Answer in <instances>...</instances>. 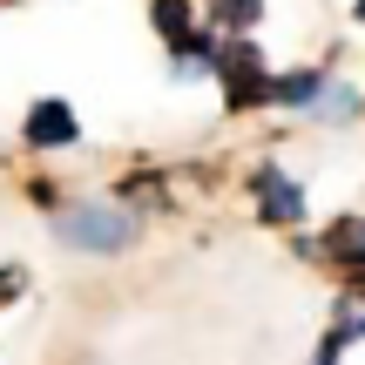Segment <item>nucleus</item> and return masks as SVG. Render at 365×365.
I'll return each instance as SVG.
<instances>
[{"label": "nucleus", "mask_w": 365, "mask_h": 365, "mask_svg": "<svg viewBox=\"0 0 365 365\" xmlns=\"http://www.w3.org/2000/svg\"><path fill=\"white\" fill-rule=\"evenodd\" d=\"M54 230H61V244H75V250H129L135 244V217L122 203H68L61 210V223H54Z\"/></svg>", "instance_id": "f257e3e1"}, {"label": "nucleus", "mask_w": 365, "mask_h": 365, "mask_svg": "<svg viewBox=\"0 0 365 365\" xmlns=\"http://www.w3.org/2000/svg\"><path fill=\"white\" fill-rule=\"evenodd\" d=\"M217 75H223V88H230V108H257V102L277 95V81L264 75V54L250 48V41H230V48L217 54Z\"/></svg>", "instance_id": "f03ea898"}, {"label": "nucleus", "mask_w": 365, "mask_h": 365, "mask_svg": "<svg viewBox=\"0 0 365 365\" xmlns=\"http://www.w3.org/2000/svg\"><path fill=\"white\" fill-rule=\"evenodd\" d=\"M250 182H257V203H264V217H271V223H304V190H298L291 176L257 170Z\"/></svg>", "instance_id": "7ed1b4c3"}, {"label": "nucleus", "mask_w": 365, "mask_h": 365, "mask_svg": "<svg viewBox=\"0 0 365 365\" xmlns=\"http://www.w3.org/2000/svg\"><path fill=\"white\" fill-rule=\"evenodd\" d=\"M27 143H34V149L75 143V108H68V102H41L34 115H27Z\"/></svg>", "instance_id": "20e7f679"}, {"label": "nucleus", "mask_w": 365, "mask_h": 365, "mask_svg": "<svg viewBox=\"0 0 365 365\" xmlns=\"http://www.w3.org/2000/svg\"><path fill=\"white\" fill-rule=\"evenodd\" d=\"M325 250H331L339 264H352L359 284H365V223H359V217H339V230L325 237Z\"/></svg>", "instance_id": "39448f33"}, {"label": "nucleus", "mask_w": 365, "mask_h": 365, "mask_svg": "<svg viewBox=\"0 0 365 365\" xmlns=\"http://www.w3.org/2000/svg\"><path fill=\"white\" fill-rule=\"evenodd\" d=\"M352 108H359V95L325 81V88H318V102H312V115H318V122H352Z\"/></svg>", "instance_id": "423d86ee"}, {"label": "nucleus", "mask_w": 365, "mask_h": 365, "mask_svg": "<svg viewBox=\"0 0 365 365\" xmlns=\"http://www.w3.org/2000/svg\"><path fill=\"white\" fill-rule=\"evenodd\" d=\"M352 339H365V298L359 291L339 304V318H331V345H352Z\"/></svg>", "instance_id": "0eeeda50"}, {"label": "nucleus", "mask_w": 365, "mask_h": 365, "mask_svg": "<svg viewBox=\"0 0 365 365\" xmlns=\"http://www.w3.org/2000/svg\"><path fill=\"white\" fill-rule=\"evenodd\" d=\"M156 27H163V41H190V0H156Z\"/></svg>", "instance_id": "6e6552de"}, {"label": "nucleus", "mask_w": 365, "mask_h": 365, "mask_svg": "<svg viewBox=\"0 0 365 365\" xmlns=\"http://www.w3.org/2000/svg\"><path fill=\"white\" fill-rule=\"evenodd\" d=\"M318 88H325V75H284V81H277V102H304V108H312Z\"/></svg>", "instance_id": "1a4fd4ad"}, {"label": "nucleus", "mask_w": 365, "mask_h": 365, "mask_svg": "<svg viewBox=\"0 0 365 365\" xmlns=\"http://www.w3.org/2000/svg\"><path fill=\"white\" fill-rule=\"evenodd\" d=\"M223 27H237V34H244V27H257V14H264V0H223Z\"/></svg>", "instance_id": "9d476101"}, {"label": "nucleus", "mask_w": 365, "mask_h": 365, "mask_svg": "<svg viewBox=\"0 0 365 365\" xmlns=\"http://www.w3.org/2000/svg\"><path fill=\"white\" fill-rule=\"evenodd\" d=\"M21 291V271H0V298H14Z\"/></svg>", "instance_id": "9b49d317"}]
</instances>
